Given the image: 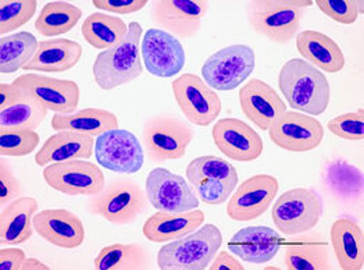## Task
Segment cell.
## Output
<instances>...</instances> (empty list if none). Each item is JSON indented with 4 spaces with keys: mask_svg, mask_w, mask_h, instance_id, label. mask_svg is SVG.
I'll use <instances>...</instances> for the list:
<instances>
[{
    "mask_svg": "<svg viewBox=\"0 0 364 270\" xmlns=\"http://www.w3.org/2000/svg\"><path fill=\"white\" fill-rule=\"evenodd\" d=\"M278 87L292 110L304 115L321 116L330 105V81L304 59H291L281 67Z\"/></svg>",
    "mask_w": 364,
    "mask_h": 270,
    "instance_id": "obj_1",
    "label": "cell"
},
{
    "mask_svg": "<svg viewBox=\"0 0 364 270\" xmlns=\"http://www.w3.org/2000/svg\"><path fill=\"white\" fill-rule=\"evenodd\" d=\"M144 36L142 26L136 21L128 24V35L119 46L100 52L93 61L92 73L96 85L103 90L135 81L144 73L139 42Z\"/></svg>",
    "mask_w": 364,
    "mask_h": 270,
    "instance_id": "obj_2",
    "label": "cell"
},
{
    "mask_svg": "<svg viewBox=\"0 0 364 270\" xmlns=\"http://www.w3.org/2000/svg\"><path fill=\"white\" fill-rule=\"evenodd\" d=\"M223 245L215 224H202L193 233L170 241L157 252V266L164 270H202L209 268Z\"/></svg>",
    "mask_w": 364,
    "mask_h": 270,
    "instance_id": "obj_3",
    "label": "cell"
},
{
    "mask_svg": "<svg viewBox=\"0 0 364 270\" xmlns=\"http://www.w3.org/2000/svg\"><path fill=\"white\" fill-rule=\"evenodd\" d=\"M311 0H252L247 3V21L253 31L274 43L287 45L296 36Z\"/></svg>",
    "mask_w": 364,
    "mask_h": 270,
    "instance_id": "obj_4",
    "label": "cell"
},
{
    "mask_svg": "<svg viewBox=\"0 0 364 270\" xmlns=\"http://www.w3.org/2000/svg\"><path fill=\"white\" fill-rule=\"evenodd\" d=\"M146 192L132 179L114 177L109 181L105 189L90 197L87 208L92 214L102 216L112 224H131L148 208Z\"/></svg>",
    "mask_w": 364,
    "mask_h": 270,
    "instance_id": "obj_5",
    "label": "cell"
},
{
    "mask_svg": "<svg viewBox=\"0 0 364 270\" xmlns=\"http://www.w3.org/2000/svg\"><path fill=\"white\" fill-rule=\"evenodd\" d=\"M193 138L191 124L173 115L152 116L142 128V144L153 162L181 159Z\"/></svg>",
    "mask_w": 364,
    "mask_h": 270,
    "instance_id": "obj_6",
    "label": "cell"
},
{
    "mask_svg": "<svg viewBox=\"0 0 364 270\" xmlns=\"http://www.w3.org/2000/svg\"><path fill=\"white\" fill-rule=\"evenodd\" d=\"M321 213V201L316 192L309 188H292L275 201L272 220L284 236H298L313 230Z\"/></svg>",
    "mask_w": 364,
    "mask_h": 270,
    "instance_id": "obj_7",
    "label": "cell"
},
{
    "mask_svg": "<svg viewBox=\"0 0 364 270\" xmlns=\"http://www.w3.org/2000/svg\"><path fill=\"white\" fill-rule=\"evenodd\" d=\"M255 67L256 55L250 46L231 45L208 58L202 66V76L214 90H232L252 76Z\"/></svg>",
    "mask_w": 364,
    "mask_h": 270,
    "instance_id": "obj_8",
    "label": "cell"
},
{
    "mask_svg": "<svg viewBox=\"0 0 364 270\" xmlns=\"http://www.w3.org/2000/svg\"><path fill=\"white\" fill-rule=\"evenodd\" d=\"M43 179L50 188L70 197H95L106 187V177L102 169L87 159L48 165L43 169Z\"/></svg>",
    "mask_w": 364,
    "mask_h": 270,
    "instance_id": "obj_9",
    "label": "cell"
},
{
    "mask_svg": "<svg viewBox=\"0 0 364 270\" xmlns=\"http://www.w3.org/2000/svg\"><path fill=\"white\" fill-rule=\"evenodd\" d=\"M173 95L186 120L198 127L210 125L221 113V99L203 78L185 73L171 84Z\"/></svg>",
    "mask_w": 364,
    "mask_h": 270,
    "instance_id": "obj_10",
    "label": "cell"
},
{
    "mask_svg": "<svg viewBox=\"0 0 364 270\" xmlns=\"http://www.w3.org/2000/svg\"><path fill=\"white\" fill-rule=\"evenodd\" d=\"M97 163L114 173L135 175L144 166L145 153L136 135L127 130H110L95 141Z\"/></svg>",
    "mask_w": 364,
    "mask_h": 270,
    "instance_id": "obj_11",
    "label": "cell"
},
{
    "mask_svg": "<svg viewBox=\"0 0 364 270\" xmlns=\"http://www.w3.org/2000/svg\"><path fill=\"white\" fill-rule=\"evenodd\" d=\"M145 192L154 209L166 213H183L199 208V198L182 176L164 167H156L148 175Z\"/></svg>",
    "mask_w": 364,
    "mask_h": 270,
    "instance_id": "obj_12",
    "label": "cell"
},
{
    "mask_svg": "<svg viewBox=\"0 0 364 270\" xmlns=\"http://www.w3.org/2000/svg\"><path fill=\"white\" fill-rule=\"evenodd\" d=\"M269 135L278 148L301 153L320 147L324 138V127L314 116L287 110L273 121Z\"/></svg>",
    "mask_w": 364,
    "mask_h": 270,
    "instance_id": "obj_13",
    "label": "cell"
},
{
    "mask_svg": "<svg viewBox=\"0 0 364 270\" xmlns=\"http://www.w3.org/2000/svg\"><path fill=\"white\" fill-rule=\"evenodd\" d=\"M13 84L27 95L38 99L49 110L59 115L74 113L81 98V90L73 80H60L27 73L17 77Z\"/></svg>",
    "mask_w": 364,
    "mask_h": 270,
    "instance_id": "obj_14",
    "label": "cell"
},
{
    "mask_svg": "<svg viewBox=\"0 0 364 270\" xmlns=\"http://www.w3.org/2000/svg\"><path fill=\"white\" fill-rule=\"evenodd\" d=\"M279 184L272 175H256L241 182L227 202V214L235 222H250L270 208Z\"/></svg>",
    "mask_w": 364,
    "mask_h": 270,
    "instance_id": "obj_15",
    "label": "cell"
},
{
    "mask_svg": "<svg viewBox=\"0 0 364 270\" xmlns=\"http://www.w3.org/2000/svg\"><path fill=\"white\" fill-rule=\"evenodd\" d=\"M206 13L208 1L205 0H157L151 9V17L159 30L176 38L196 36Z\"/></svg>",
    "mask_w": 364,
    "mask_h": 270,
    "instance_id": "obj_16",
    "label": "cell"
},
{
    "mask_svg": "<svg viewBox=\"0 0 364 270\" xmlns=\"http://www.w3.org/2000/svg\"><path fill=\"white\" fill-rule=\"evenodd\" d=\"M141 53L145 68L160 78L177 76L185 66L181 42L174 35L159 28H151L144 33Z\"/></svg>",
    "mask_w": 364,
    "mask_h": 270,
    "instance_id": "obj_17",
    "label": "cell"
},
{
    "mask_svg": "<svg viewBox=\"0 0 364 270\" xmlns=\"http://www.w3.org/2000/svg\"><path fill=\"white\" fill-rule=\"evenodd\" d=\"M213 141L227 157L238 162H253L264 150L263 138L247 123L225 118L215 121L212 130Z\"/></svg>",
    "mask_w": 364,
    "mask_h": 270,
    "instance_id": "obj_18",
    "label": "cell"
},
{
    "mask_svg": "<svg viewBox=\"0 0 364 270\" xmlns=\"http://www.w3.org/2000/svg\"><path fill=\"white\" fill-rule=\"evenodd\" d=\"M36 234L49 244L75 249L85 241V227L78 214L67 209H45L36 212L33 219Z\"/></svg>",
    "mask_w": 364,
    "mask_h": 270,
    "instance_id": "obj_19",
    "label": "cell"
},
{
    "mask_svg": "<svg viewBox=\"0 0 364 270\" xmlns=\"http://www.w3.org/2000/svg\"><path fill=\"white\" fill-rule=\"evenodd\" d=\"M240 105L243 115L262 131H269L273 121L288 108L278 92L259 78L249 80L241 88Z\"/></svg>",
    "mask_w": 364,
    "mask_h": 270,
    "instance_id": "obj_20",
    "label": "cell"
},
{
    "mask_svg": "<svg viewBox=\"0 0 364 270\" xmlns=\"http://www.w3.org/2000/svg\"><path fill=\"white\" fill-rule=\"evenodd\" d=\"M279 234L267 226L243 227L228 242V249L237 258L255 265L273 261L279 251Z\"/></svg>",
    "mask_w": 364,
    "mask_h": 270,
    "instance_id": "obj_21",
    "label": "cell"
},
{
    "mask_svg": "<svg viewBox=\"0 0 364 270\" xmlns=\"http://www.w3.org/2000/svg\"><path fill=\"white\" fill-rule=\"evenodd\" d=\"M291 241L285 249V266L292 270L334 269L331 248L318 233H310Z\"/></svg>",
    "mask_w": 364,
    "mask_h": 270,
    "instance_id": "obj_22",
    "label": "cell"
},
{
    "mask_svg": "<svg viewBox=\"0 0 364 270\" xmlns=\"http://www.w3.org/2000/svg\"><path fill=\"white\" fill-rule=\"evenodd\" d=\"M206 216L202 210L193 209L183 213L159 212L152 214L144 224V236L152 242H170L193 233L205 224Z\"/></svg>",
    "mask_w": 364,
    "mask_h": 270,
    "instance_id": "obj_23",
    "label": "cell"
},
{
    "mask_svg": "<svg viewBox=\"0 0 364 270\" xmlns=\"http://www.w3.org/2000/svg\"><path fill=\"white\" fill-rule=\"evenodd\" d=\"M296 49L304 61L327 73H339L345 67V56L341 46L328 35L320 31L306 30L296 33Z\"/></svg>",
    "mask_w": 364,
    "mask_h": 270,
    "instance_id": "obj_24",
    "label": "cell"
},
{
    "mask_svg": "<svg viewBox=\"0 0 364 270\" xmlns=\"http://www.w3.org/2000/svg\"><path fill=\"white\" fill-rule=\"evenodd\" d=\"M95 150V141L91 135L74 133V131H58L50 135L45 144L35 155V163L41 167L48 165L74 160L88 159Z\"/></svg>",
    "mask_w": 364,
    "mask_h": 270,
    "instance_id": "obj_25",
    "label": "cell"
},
{
    "mask_svg": "<svg viewBox=\"0 0 364 270\" xmlns=\"http://www.w3.org/2000/svg\"><path fill=\"white\" fill-rule=\"evenodd\" d=\"M82 58V46L67 38L39 41L38 52L24 67L26 71L65 73Z\"/></svg>",
    "mask_w": 364,
    "mask_h": 270,
    "instance_id": "obj_26",
    "label": "cell"
},
{
    "mask_svg": "<svg viewBox=\"0 0 364 270\" xmlns=\"http://www.w3.org/2000/svg\"><path fill=\"white\" fill-rule=\"evenodd\" d=\"M330 236L338 266L343 270L363 269L364 233L360 224L341 217L333 223Z\"/></svg>",
    "mask_w": 364,
    "mask_h": 270,
    "instance_id": "obj_27",
    "label": "cell"
},
{
    "mask_svg": "<svg viewBox=\"0 0 364 270\" xmlns=\"http://www.w3.org/2000/svg\"><path fill=\"white\" fill-rule=\"evenodd\" d=\"M39 204L32 197H23L7 204L0 213V241L3 245H20L33 234L32 219L39 212Z\"/></svg>",
    "mask_w": 364,
    "mask_h": 270,
    "instance_id": "obj_28",
    "label": "cell"
},
{
    "mask_svg": "<svg viewBox=\"0 0 364 270\" xmlns=\"http://www.w3.org/2000/svg\"><path fill=\"white\" fill-rule=\"evenodd\" d=\"M52 128L58 131H74L91 137H99L110 130L119 128V119L114 113L99 109V108H87L71 115H59L56 113L52 118Z\"/></svg>",
    "mask_w": 364,
    "mask_h": 270,
    "instance_id": "obj_29",
    "label": "cell"
},
{
    "mask_svg": "<svg viewBox=\"0 0 364 270\" xmlns=\"http://www.w3.org/2000/svg\"><path fill=\"white\" fill-rule=\"evenodd\" d=\"M81 32L91 46L103 52L124 42L128 35V26L116 16L92 13L82 23Z\"/></svg>",
    "mask_w": 364,
    "mask_h": 270,
    "instance_id": "obj_30",
    "label": "cell"
},
{
    "mask_svg": "<svg viewBox=\"0 0 364 270\" xmlns=\"http://www.w3.org/2000/svg\"><path fill=\"white\" fill-rule=\"evenodd\" d=\"M93 266L97 270L146 269L151 266V254L139 244H113L97 254Z\"/></svg>",
    "mask_w": 364,
    "mask_h": 270,
    "instance_id": "obj_31",
    "label": "cell"
},
{
    "mask_svg": "<svg viewBox=\"0 0 364 270\" xmlns=\"http://www.w3.org/2000/svg\"><path fill=\"white\" fill-rule=\"evenodd\" d=\"M39 41L27 31L6 35L0 41V71L13 74L30 63L38 52Z\"/></svg>",
    "mask_w": 364,
    "mask_h": 270,
    "instance_id": "obj_32",
    "label": "cell"
},
{
    "mask_svg": "<svg viewBox=\"0 0 364 270\" xmlns=\"http://www.w3.org/2000/svg\"><path fill=\"white\" fill-rule=\"evenodd\" d=\"M48 112L45 105L24 92L21 99L0 109V130H36Z\"/></svg>",
    "mask_w": 364,
    "mask_h": 270,
    "instance_id": "obj_33",
    "label": "cell"
},
{
    "mask_svg": "<svg viewBox=\"0 0 364 270\" xmlns=\"http://www.w3.org/2000/svg\"><path fill=\"white\" fill-rule=\"evenodd\" d=\"M82 17V10L68 1L45 4L35 21V30L43 36H58L73 30Z\"/></svg>",
    "mask_w": 364,
    "mask_h": 270,
    "instance_id": "obj_34",
    "label": "cell"
},
{
    "mask_svg": "<svg viewBox=\"0 0 364 270\" xmlns=\"http://www.w3.org/2000/svg\"><path fill=\"white\" fill-rule=\"evenodd\" d=\"M186 180L192 185L200 181H224L238 187V170L227 160L217 156H199L186 167Z\"/></svg>",
    "mask_w": 364,
    "mask_h": 270,
    "instance_id": "obj_35",
    "label": "cell"
},
{
    "mask_svg": "<svg viewBox=\"0 0 364 270\" xmlns=\"http://www.w3.org/2000/svg\"><path fill=\"white\" fill-rule=\"evenodd\" d=\"M35 0H1L0 1V32L3 36L26 26L36 13Z\"/></svg>",
    "mask_w": 364,
    "mask_h": 270,
    "instance_id": "obj_36",
    "label": "cell"
},
{
    "mask_svg": "<svg viewBox=\"0 0 364 270\" xmlns=\"http://www.w3.org/2000/svg\"><path fill=\"white\" fill-rule=\"evenodd\" d=\"M39 141L35 130H0V153L13 157L27 156L38 148Z\"/></svg>",
    "mask_w": 364,
    "mask_h": 270,
    "instance_id": "obj_37",
    "label": "cell"
},
{
    "mask_svg": "<svg viewBox=\"0 0 364 270\" xmlns=\"http://www.w3.org/2000/svg\"><path fill=\"white\" fill-rule=\"evenodd\" d=\"M316 6L327 17L343 26L355 24L359 14H363L362 0H316Z\"/></svg>",
    "mask_w": 364,
    "mask_h": 270,
    "instance_id": "obj_38",
    "label": "cell"
},
{
    "mask_svg": "<svg viewBox=\"0 0 364 270\" xmlns=\"http://www.w3.org/2000/svg\"><path fill=\"white\" fill-rule=\"evenodd\" d=\"M327 128L336 137L346 141H363L364 140V112H349L339 115L328 121Z\"/></svg>",
    "mask_w": 364,
    "mask_h": 270,
    "instance_id": "obj_39",
    "label": "cell"
},
{
    "mask_svg": "<svg viewBox=\"0 0 364 270\" xmlns=\"http://www.w3.org/2000/svg\"><path fill=\"white\" fill-rule=\"evenodd\" d=\"M198 198L208 205H223L225 204L232 192L235 191V185L224 182V181H200L192 185Z\"/></svg>",
    "mask_w": 364,
    "mask_h": 270,
    "instance_id": "obj_40",
    "label": "cell"
},
{
    "mask_svg": "<svg viewBox=\"0 0 364 270\" xmlns=\"http://www.w3.org/2000/svg\"><path fill=\"white\" fill-rule=\"evenodd\" d=\"M24 191V185L21 180L16 176L13 166L7 159H1L0 162V202L1 205H7L11 201L17 199Z\"/></svg>",
    "mask_w": 364,
    "mask_h": 270,
    "instance_id": "obj_41",
    "label": "cell"
},
{
    "mask_svg": "<svg viewBox=\"0 0 364 270\" xmlns=\"http://www.w3.org/2000/svg\"><path fill=\"white\" fill-rule=\"evenodd\" d=\"M93 6L105 13L132 14L142 10L148 0H93Z\"/></svg>",
    "mask_w": 364,
    "mask_h": 270,
    "instance_id": "obj_42",
    "label": "cell"
},
{
    "mask_svg": "<svg viewBox=\"0 0 364 270\" xmlns=\"http://www.w3.org/2000/svg\"><path fill=\"white\" fill-rule=\"evenodd\" d=\"M27 255L20 248H3L0 251V269L1 270H20Z\"/></svg>",
    "mask_w": 364,
    "mask_h": 270,
    "instance_id": "obj_43",
    "label": "cell"
},
{
    "mask_svg": "<svg viewBox=\"0 0 364 270\" xmlns=\"http://www.w3.org/2000/svg\"><path fill=\"white\" fill-rule=\"evenodd\" d=\"M210 270H243L242 262L231 255L230 252L227 251H221V252H217V255L214 256V259L212 261V264L209 265Z\"/></svg>",
    "mask_w": 364,
    "mask_h": 270,
    "instance_id": "obj_44",
    "label": "cell"
},
{
    "mask_svg": "<svg viewBox=\"0 0 364 270\" xmlns=\"http://www.w3.org/2000/svg\"><path fill=\"white\" fill-rule=\"evenodd\" d=\"M24 92L14 84H1L0 85V109H4L18 99H21Z\"/></svg>",
    "mask_w": 364,
    "mask_h": 270,
    "instance_id": "obj_45",
    "label": "cell"
},
{
    "mask_svg": "<svg viewBox=\"0 0 364 270\" xmlns=\"http://www.w3.org/2000/svg\"><path fill=\"white\" fill-rule=\"evenodd\" d=\"M49 270L50 268L48 265H45L43 262H41L39 259H35V258H27L24 261V264L21 265V269L20 270Z\"/></svg>",
    "mask_w": 364,
    "mask_h": 270,
    "instance_id": "obj_46",
    "label": "cell"
}]
</instances>
